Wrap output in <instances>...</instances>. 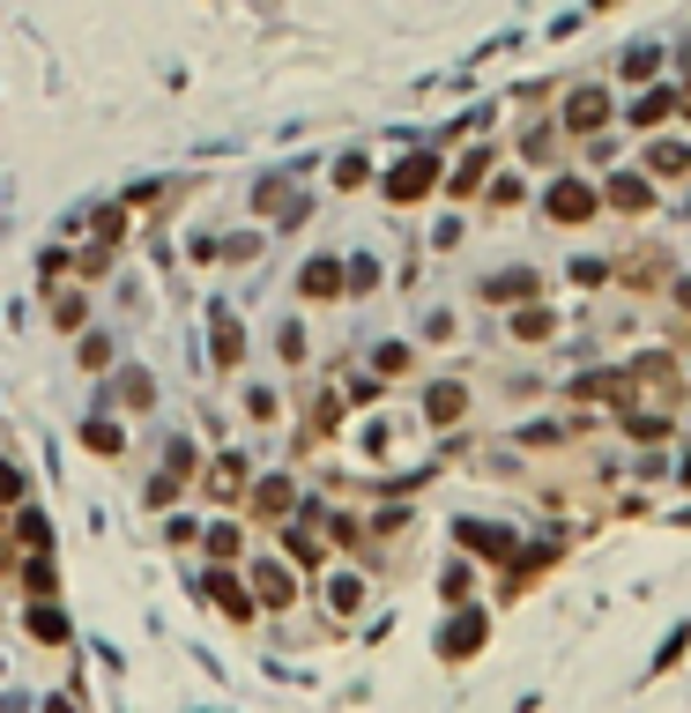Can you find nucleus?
<instances>
[{
    "mask_svg": "<svg viewBox=\"0 0 691 713\" xmlns=\"http://www.w3.org/2000/svg\"><path fill=\"white\" fill-rule=\"evenodd\" d=\"M550 216H558V223H588L595 216V194L580 186V179H558V186H550Z\"/></svg>",
    "mask_w": 691,
    "mask_h": 713,
    "instance_id": "1",
    "label": "nucleus"
},
{
    "mask_svg": "<svg viewBox=\"0 0 691 713\" xmlns=\"http://www.w3.org/2000/svg\"><path fill=\"white\" fill-rule=\"evenodd\" d=\"M647 179H610V208H647Z\"/></svg>",
    "mask_w": 691,
    "mask_h": 713,
    "instance_id": "2",
    "label": "nucleus"
},
{
    "mask_svg": "<svg viewBox=\"0 0 691 713\" xmlns=\"http://www.w3.org/2000/svg\"><path fill=\"white\" fill-rule=\"evenodd\" d=\"M566 120H572V126H595V120H602V98H595V90H580V98L566 104Z\"/></svg>",
    "mask_w": 691,
    "mask_h": 713,
    "instance_id": "3",
    "label": "nucleus"
},
{
    "mask_svg": "<svg viewBox=\"0 0 691 713\" xmlns=\"http://www.w3.org/2000/svg\"><path fill=\"white\" fill-rule=\"evenodd\" d=\"M654 172H691V149L684 142H662V149H654Z\"/></svg>",
    "mask_w": 691,
    "mask_h": 713,
    "instance_id": "4",
    "label": "nucleus"
}]
</instances>
